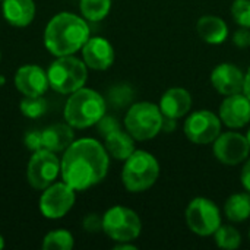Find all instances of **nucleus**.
Segmentation results:
<instances>
[{"label":"nucleus","mask_w":250,"mask_h":250,"mask_svg":"<svg viewBox=\"0 0 250 250\" xmlns=\"http://www.w3.org/2000/svg\"><path fill=\"white\" fill-rule=\"evenodd\" d=\"M211 85L221 95L243 92L245 73L233 63H221L211 73Z\"/></svg>","instance_id":"4468645a"},{"label":"nucleus","mask_w":250,"mask_h":250,"mask_svg":"<svg viewBox=\"0 0 250 250\" xmlns=\"http://www.w3.org/2000/svg\"><path fill=\"white\" fill-rule=\"evenodd\" d=\"M246 139H248V142H249V145H250V129L248 130V133H246Z\"/></svg>","instance_id":"c9c22d12"},{"label":"nucleus","mask_w":250,"mask_h":250,"mask_svg":"<svg viewBox=\"0 0 250 250\" xmlns=\"http://www.w3.org/2000/svg\"><path fill=\"white\" fill-rule=\"evenodd\" d=\"M233 44L239 48L250 47V28L240 26L233 35Z\"/></svg>","instance_id":"cd10ccee"},{"label":"nucleus","mask_w":250,"mask_h":250,"mask_svg":"<svg viewBox=\"0 0 250 250\" xmlns=\"http://www.w3.org/2000/svg\"><path fill=\"white\" fill-rule=\"evenodd\" d=\"M186 138L196 145L212 144L221 133V119L209 110L193 111L183 126Z\"/></svg>","instance_id":"1a4fd4ad"},{"label":"nucleus","mask_w":250,"mask_h":250,"mask_svg":"<svg viewBox=\"0 0 250 250\" xmlns=\"http://www.w3.org/2000/svg\"><path fill=\"white\" fill-rule=\"evenodd\" d=\"M188 227L198 236H214L221 226V214L218 207L207 198H195L186 208Z\"/></svg>","instance_id":"6e6552de"},{"label":"nucleus","mask_w":250,"mask_h":250,"mask_svg":"<svg viewBox=\"0 0 250 250\" xmlns=\"http://www.w3.org/2000/svg\"><path fill=\"white\" fill-rule=\"evenodd\" d=\"M98 130H100V133L105 138L108 133H111V132H114V130H117V129H120V125H119V122L114 119V117H107V116H104L98 123Z\"/></svg>","instance_id":"c85d7f7f"},{"label":"nucleus","mask_w":250,"mask_h":250,"mask_svg":"<svg viewBox=\"0 0 250 250\" xmlns=\"http://www.w3.org/2000/svg\"><path fill=\"white\" fill-rule=\"evenodd\" d=\"M82 54L85 64L95 70H105L114 62L113 45L101 37L89 38L82 47Z\"/></svg>","instance_id":"dca6fc26"},{"label":"nucleus","mask_w":250,"mask_h":250,"mask_svg":"<svg viewBox=\"0 0 250 250\" xmlns=\"http://www.w3.org/2000/svg\"><path fill=\"white\" fill-rule=\"evenodd\" d=\"M3 15L15 26H26L35 16L34 0H3Z\"/></svg>","instance_id":"6ab92c4d"},{"label":"nucleus","mask_w":250,"mask_h":250,"mask_svg":"<svg viewBox=\"0 0 250 250\" xmlns=\"http://www.w3.org/2000/svg\"><path fill=\"white\" fill-rule=\"evenodd\" d=\"M50 86L60 94H70L81 89L86 82V66L79 59L62 56L51 63L48 72Z\"/></svg>","instance_id":"423d86ee"},{"label":"nucleus","mask_w":250,"mask_h":250,"mask_svg":"<svg viewBox=\"0 0 250 250\" xmlns=\"http://www.w3.org/2000/svg\"><path fill=\"white\" fill-rule=\"evenodd\" d=\"M15 85L25 97H41L48 86V76L45 72L34 64L22 66L15 76Z\"/></svg>","instance_id":"2eb2a0df"},{"label":"nucleus","mask_w":250,"mask_h":250,"mask_svg":"<svg viewBox=\"0 0 250 250\" xmlns=\"http://www.w3.org/2000/svg\"><path fill=\"white\" fill-rule=\"evenodd\" d=\"M103 230L119 243H129L139 237L142 223L138 214L125 207H113L103 217Z\"/></svg>","instance_id":"0eeeda50"},{"label":"nucleus","mask_w":250,"mask_h":250,"mask_svg":"<svg viewBox=\"0 0 250 250\" xmlns=\"http://www.w3.org/2000/svg\"><path fill=\"white\" fill-rule=\"evenodd\" d=\"M25 145H26L28 149H31V151H40V149H42L41 132H38V130L29 132V133L25 136Z\"/></svg>","instance_id":"c756f323"},{"label":"nucleus","mask_w":250,"mask_h":250,"mask_svg":"<svg viewBox=\"0 0 250 250\" xmlns=\"http://www.w3.org/2000/svg\"><path fill=\"white\" fill-rule=\"evenodd\" d=\"M221 122L231 129H240L250 122V100L243 94L227 95L220 105Z\"/></svg>","instance_id":"ddd939ff"},{"label":"nucleus","mask_w":250,"mask_h":250,"mask_svg":"<svg viewBox=\"0 0 250 250\" xmlns=\"http://www.w3.org/2000/svg\"><path fill=\"white\" fill-rule=\"evenodd\" d=\"M83 229L89 233H97L103 230V218H100L97 214H89L83 220Z\"/></svg>","instance_id":"7c9ffc66"},{"label":"nucleus","mask_w":250,"mask_h":250,"mask_svg":"<svg viewBox=\"0 0 250 250\" xmlns=\"http://www.w3.org/2000/svg\"><path fill=\"white\" fill-rule=\"evenodd\" d=\"M240 180H242V185L245 188V190L250 193V160L246 161L245 167L242 168V173H240Z\"/></svg>","instance_id":"2f4dec72"},{"label":"nucleus","mask_w":250,"mask_h":250,"mask_svg":"<svg viewBox=\"0 0 250 250\" xmlns=\"http://www.w3.org/2000/svg\"><path fill=\"white\" fill-rule=\"evenodd\" d=\"M105 114L104 98L88 88H81L72 92L64 107V119L67 125L78 129H85L97 125Z\"/></svg>","instance_id":"7ed1b4c3"},{"label":"nucleus","mask_w":250,"mask_h":250,"mask_svg":"<svg viewBox=\"0 0 250 250\" xmlns=\"http://www.w3.org/2000/svg\"><path fill=\"white\" fill-rule=\"evenodd\" d=\"M4 248V242H3V237L0 236V250L3 249Z\"/></svg>","instance_id":"f704fd0d"},{"label":"nucleus","mask_w":250,"mask_h":250,"mask_svg":"<svg viewBox=\"0 0 250 250\" xmlns=\"http://www.w3.org/2000/svg\"><path fill=\"white\" fill-rule=\"evenodd\" d=\"M105 149L116 160L126 161L136 151L135 139L129 132H123L122 129H117L105 136Z\"/></svg>","instance_id":"412c9836"},{"label":"nucleus","mask_w":250,"mask_h":250,"mask_svg":"<svg viewBox=\"0 0 250 250\" xmlns=\"http://www.w3.org/2000/svg\"><path fill=\"white\" fill-rule=\"evenodd\" d=\"M60 163L48 149L35 151L28 164V182L35 189H47L60 171Z\"/></svg>","instance_id":"9b49d317"},{"label":"nucleus","mask_w":250,"mask_h":250,"mask_svg":"<svg viewBox=\"0 0 250 250\" xmlns=\"http://www.w3.org/2000/svg\"><path fill=\"white\" fill-rule=\"evenodd\" d=\"M72 248H73V237L66 230L51 231L44 237V242H42V249L47 250H70Z\"/></svg>","instance_id":"393cba45"},{"label":"nucleus","mask_w":250,"mask_h":250,"mask_svg":"<svg viewBox=\"0 0 250 250\" xmlns=\"http://www.w3.org/2000/svg\"><path fill=\"white\" fill-rule=\"evenodd\" d=\"M215 243L220 249L234 250L242 245V234L233 226H220L214 233Z\"/></svg>","instance_id":"5701e85b"},{"label":"nucleus","mask_w":250,"mask_h":250,"mask_svg":"<svg viewBox=\"0 0 250 250\" xmlns=\"http://www.w3.org/2000/svg\"><path fill=\"white\" fill-rule=\"evenodd\" d=\"M243 94L250 100V67L248 73L245 75V86H243Z\"/></svg>","instance_id":"473e14b6"},{"label":"nucleus","mask_w":250,"mask_h":250,"mask_svg":"<svg viewBox=\"0 0 250 250\" xmlns=\"http://www.w3.org/2000/svg\"><path fill=\"white\" fill-rule=\"evenodd\" d=\"M164 123V114L160 105L148 101H141L133 104L125 117L126 130L132 135L135 141H149L154 139L161 130Z\"/></svg>","instance_id":"39448f33"},{"label":"nucleus","mask_w":250,"mask_h":250,"mask_svg":"<svg viewBox=\"0 0 250 250\" xmlns=\"http://www.w3.org/2000/svg\"><path fill=\"white\" fill-rule=\"evenodd\" d=\"M192 104L193 101L190 92L185 88L174 86L163 94L160 100V110L164 114V117L177 120L190 111Z\"/></svg>","instance_id":"f3484780"},{"label":"nucleus","mask_w":250,"mask_h":250,"mask_svg":"<svg viewBox=\"0 0 250 250\" xmlns=\"http://www.w3.org/2000/svg\"><path fill=\"white\" fill-rule=\"evenodd\" d=\"M196 31L205 42L212 45L223 44L229 37L227 23L224 22V19L214 15H205L199 18L196 23Z\"/></svg>","instance_id":"a211bd4d"},{"label":"nucleus","mask_w":250,"mask_h":250,"mask_svg":"<svg viewBox=\"0 0 250 250\" xmlns=\"http://www.w3.org/2000/svg\"><path fill=\"white\" fill-rule=\"evenodd\" d=\"M107 149L95 139L85 138L66 149L62 160V176L75 190H85L100 183L108 171Z\"/></svg>","instance_id":"f257e3e1"},{"label":"nucleus","mask_w":250,"mask_h":250,"mask_svg":"<svg viewBox=\"0 0 250 250\" xmlns=\"http://www.w3.org/2000/svg\"><path fill=\"white\" fill-rule=\"evenodd\" d=\"M114 250H136V248L132 245H127V243H120L119 246L114 248Z\"/></svg>","instance_id":"72a5a7b5"},{"label":"nucleus","mask_w":250,"mask_h":250,"mask_svg":"<svg viewBox=\"0 0 250 250\" xmlns=\"http://www.w3.org/2000/svg\"><path fill=\"white\" fill-rule=\"evenodd\" d=\"M231 15L239 26L250 28V0H234L231 4Z\"/></svg>","instance_id":"bb28decb"},{"label":"nucleus","mask_w":250,"mask_h":250,"mask_svg":"<svg viewBox=\"0 0 250 250\" xmlns=\"http://www.w3.org/2000/svg\"><path fill=\"white\" fill-rule=\"evenodd\" d=\"M111 9V0H81L82 15L92 22L103 21Z\"/></svg>","instance_id":"b1692460"},{"label":"nucleus","mask_w":250,"mask_h":250,"mask_svg":"<svg viewBox=\"0 0 250 250\" xmlns=\"http://www.w3.org/2000/svg\"><path fill=\"white\" fill-rule=\"evenodd\" d=\"M160 177L158 160L146 151H135L126 161L122 180L129 192L139 193L152 188Z\"/></svg>","instance_id":"20e7f679"},{"label":"nucleus","mask_w":250,"mask_h":250,"mask_svg":"<svg viewBox=\"0 0 250 250\" xmlns=\"http://www.w3.org/2000/svg\"><path fill=\"white\" fill-rule=\"evenodd\" d=\"M21 111L29 119L41 117L47 111V103L41 97H26L21 103Z\"/></svg>","instance_id":"a878e982"},{"label":"nucleus","mask_w":250,"mask_h":250,"mask_svg":"<svg viewBox=\"0 0 250 250\" xmlns=\"http://www.w3.org/2000/svg\"><path fill=\"white\" fill-rule=\"evenodd\" d=\"M249 237H250V231H249Z\"/></svg>","instance_id":"e433bc0d"},{"label":"nucleus","mask_w":250,"mask_h":250,"mask_svg":"<svg viewBox=\"0 0 250 250\" xmlns=\"http://www.w3.org/2000/svg\"><path fill=\"white\" fill-rule=\"evenodd\" d=\"M214 157L226 166H237L243 163L250 152V145L242 133L226 132L212 142Z\"/></svg>","instance_id":"9d476101"},{"label":"nucleus","mask_w":250,"mask_h":250,"mask_svg":"<svg viewBox=\"0 0 250 250\" xmlns=\"http://www.w3.org/2000/svg\"><path fill=\"white\" fill-rule=\"evenodd\" d=\"M75 189L67 183H57L45 189L41 196L40 208L44 217L56 220L69 212L75 204Z\"/></svg>","instance_id":"f8f14e48"},{"label":"nucleus","mask_w":250,"mask_h":250,"mask_svg":"<svg viewBox=\"0 0 250 250\" xmlns=\"http://www.w3.org/2000/svg\"><path fill=\"white\" fill-rule=\"evenodd\" d=\"M226 217L231 223H243L250 217V193H234L224 204Z\"/></svg>","instance_id":"4be33fe9"},{"label":"nucleus","mask_w":250,"mask_h":250,"mask_svg":"<svg viewBox=\"0 0 250 250\" xmlns=\"http://www.w3.org/2000/svg\"><path fill=\"white\" fill-rule=\"evenodd\" d=\"M42 149L59 152L67 149L73 142V130L70 125H53L41 132Z\"/></svg>","instance_id":"aec40b11"},{"label":"nucleus","mask_w":250,"mask_h":250,"mask_svg":"<svg viewBox=\"0 0 250 250\" xmlns=\"http://www.w3.org/2000/svg\"><path fill=\"white\" fill-rule=\"evenodd\" d=\"M89 40V26L73 13H59L47 25L44 42L54 56H70Z\"/></svg>","instance_id":"f03ea898"}]
</instances>
